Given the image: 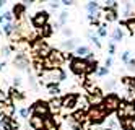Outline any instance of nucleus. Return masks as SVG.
I'll list each match as a JSON object with an SVG mask.
<instances>
[{
    "mask_svg": "<svg viewBox=\"0 0 135 130\" xmlns=\"http://www.w3.org/2000/svg\"><path fill=\"white\" fill-rule=\"evenodd\" d=\"M98 62L96 60H86L83 57H72L70 59V72L76 76H86V75H96L98 72Z\"/></svg>",
    "mask_w": 135,
    "mask_h": 130,
    "instance_id": "obj_1",
    "label": "nucleus"
},
{
    "mask_svg": "<svg viewBox=\"0 0 135 130\" xmlns=\"http://www.w3.org/2000/svg\"><path fill=\"white\" fill-rule=\"evenodd\" d=\"M111 114L104 109L103 104L99 106H90L88 111H86V119H88V122L91 125H99L103 122H106V119H108Z\"/></svg>",
    "mask_w": 135,
    "mask_h": 130,
    "instance_id": "obj_2",
    "label": "nucleus"
},
{
    "mask_svg": "<svg viewBox=\"0 0 135 130\" xmlns=\"http://www.w3.org/2000/svg\"><path fill=\"white\" fill-rule=\"evenodd\" d=\"M65 59H67V55H64V52L57 51V49H52L51 54L42 60V70H57V68H62Z\"/></svg>",
    "mask_w": 135,
    "mask_h": 130,
    "instance_id": "obj_3",
    "label": "nucleus"
},
{
    "mask_svg": "<svg viewBox=\"0 0 135 130\" xmlns=\"http://www.w3.org/2000/svg\"><path fill=\"white\" fill-rule=\"evenodd\" d=\"M30 49H31V52L36 55V59H41V60H44V59L51 54V51H52V47L47 44L42 37L33 39V42H31Z\"/></svg>",
    "mask_w": 135,
    "mask_h": 130,
    "instance_id": "obj_4",
    "label": "nucleus"
},
{
    "mask_svg": "<svg viewBox=\"0 0 135 130\" xmlns=\"http://www.w3.org/2000/svg\"><path fill=\"white\" fill-rule=\"evenodd\" d=\"M120 103H122V99H120V96L119 94H115V93H108L104 96V99H103V106H104V109L108 111L109 114H112V112H117V109L120 107Z\"/></svg>",
    "mask_w": 135,
    "mask_h": 130,
    "instance_id": "obj_5",
    "label": "nucleus"
},
{
    "mask_svg": "<svg viewBox=\"0 0 135 130\" xmlns=\"http://www.w3.org/2000/svg\"><path fill=\"white\" fill-rule=\"evenodd\" d=\"M115 114H117V119H135V101L122 99L120 107Z\"/></svg>",
    "mask_w": 135,
    "mask_h": 130,
    "instance_id": "obj_6",
    "label": "nucleus"
},
{
    "mask_svg": "<svg viewBox=\"0 0 135 130\" xmlns=\"http://www.w3.org/2000/svg\"><path fill=\"white\" fill-rule=\"evenodd\" d=\"M49 12H46V10H39V12H36L31 18V25L36 28V29H42L46 25H49Z\"/></svg>",
    "mask_w": 135,
    "mask_h": 130,
    "instance_id": "obj_7",
    "label": "nucleus"
},
{
    "mask_svg": "<svg viewBox=\"0 0 135 130\" xmlns=\"http://www.w3.org/2000/svg\"><path fill=\"white\" fill-rule=\"evenodd\" d=\"M31 114L41 115V117L51 115V106H49V103H47V101H42V99L36 101V103L31 106Z\"/></svg>",
    "mask_w": 135,
    "mask_h": 130,
    "instance_id": "obj_8",
    "label": "nucleus"
},
{
    "mask_svg": "<svg viewBox=\"0 0 135 130\" xmlns=\"http://www.w3.org/2000/svg\"><path fill=\"white\" fill-rule=\"evenodd\" d=\"M42 78H46V80H49V81H64V80L67 78V73L64 72L62 68H57V70H44L42 72V75H41ZM47 81V83H49Z\"/></svg>",
    "mask_w": 135,
    "mask_h": 130,
    "instance_id": "obj_9",
    "label": "nucleus"
},
{
    "mask_svg": "<svg viewBox=\"0 0 135 130\" xmlns=\"http://www.w3.org/2000/svg\"><path fill=\"white\" fill-rule=\"evenodd\" d=\"M78 94L75 93H67L65 96H62V109L65 111H73V109L78 106Z\"/></svg>",
    "mask_w": 135,
    "mask_h": 130,
    "instance_id": "obj_10",
    "label": "nucleus"
},
{
    "mask_svg": "<svg viewBox=\"0 0 135 130\" xmlns=\"http://www.w3.org/2000/svg\"><path fill=\"white\" fill-rule=\"evenodd\" d=\"M88 103H90V106H99L101 103H103V99H104V94H103V91L99 88H94L91 93H88Z\"/></svg>",
    "mask_w": 135,
    "mask_h": 130,
    "instance_id": "obj_11",
    "label": "nucleus"
},
{
    "mask_svg": "<svg viewBox=\"0 0 135 130\" xmlns=\"http://www.w3.org/2000/svg\"><path fill=\"white\" fill-rule=\"evenodd\" d=\"M13 62H15V67L18 70H30V59H28V55L23 54V52H18Z\"/></svg>",
    "mask_w": 135,
    "mask_h": 130,
    "instance_id": "obj_12",
    "label": "nucleus"
},
{
    "mask_svg": "<svg viewBox=\"0 0 135 130\" xmlns=\"http://www.w3.org/2000/svg\"><path fill=\"white\" fill-rule=\"evenodd\" d=\"M30 127L33 130H44V117L31 114L30 115Z\"/></svg>",
    "mask_w": 135,
    "mask_h": 130,
    "instance_id": "obj_13",
    "label": "nucleus"
},
{
    "mask_svg": "<svg viewBox=\"0 0 135 130\" xmlns=\"http://www.w3.org/2000/svg\"><path fill=\"white\" fill-rule=\"evenodd\" d=\"M103 16H104V20H106L108 23H111V21H117L119 13H117V10H115V8H108V7H104V8H103Z\"/></svg>",
    "mask_w": 135,
    "mask_h": 130,
    "instance_id": "obj_14",
    "label": "nucleus"
},
{
    "mask_svg": "<svg viewBox=\"0 0 135 130\" xmlns=\"http://www.w3.org/2000/svg\"><path fill=\"white\" fill-rule=\"evenodd\" d=\"M12 13H13V16H15L16 20H21V18L25 16V13H26V5L21 3V2H16V3L13 5Z\"/></svg>",
    "mask_w": 135,
    "mask_h": 130,
    "instance_id": "obj_15",
    "label": "nucleus"
},
{
    "mask_svg": "<svg viewBox=\"0 0 135 130\" xmlns=\"http://www.w3.org/2000/svg\"><path fill=\"white\" fill-rule=\"evenodd\" d=\"M44 130H59V124H57L55 117L52 114L44 117Z\"/></svg>",
    "mask_w": 135,
    "mask_h": 130,
    "instance_id": "obj_16",
    "label": "nucleus"
},
{
    "mask_svg": "<svg viewBox=\"0 0 135 130\" xmlns=\"http://www.w3.org/2000/svg\"><path fill=\"white\" fill-rule=\"evenodd\" d=\"M70 121L78 122V124L83 125L85 121H88V119H86V111H83V109H78V111H75V112L72 114V117H70Z\"/></svg>",
    "mask_w": 135,
    "mask_h": 130,
    "instance_id": "obj_17",
    "label": "nucleus"
},
{
    "mask_svg": "<svg viewBox=\"0 0 135 130\" xmlns=\"http://www.w3.org/2000/svg\"><path fill=\"white\" fill-rule=\"evenodd\" d=\"M49 106H51V111L52 112H59L60 109H62V98L54 96L51 101H49Z\"/></svg>",
    "mask_w": 135,
    "mask_h": 130,
    "instance_id": "obj_18",
    "label": "nucleus"
},
{
    "mask_svg": "<svg viewBox=\"0 0 135 130\" xmlns=\"http://www.w3.org/2000/svg\"><path fill=\"white\" fill-rule=\"evenodd\" d=\"M122 130H135V119H119Z\"/></svg>",
    "mask_w": 135,
    "mask_h": 130,
    "instance_id": "obj_19",
    "label": "nucleus"
},
{
    "mask_svg": "<svg viewBox=\"0 0 135 130\" xmlns=\"http://www.w3.org/2000/svg\"><path fill=\"white\" fill-rule=\"evenodd\" d=\"M62 47L67 49V51H75V49L78 47V39H72V37H69L67 41L62 42Z\"/></svg>",
    "mask_w": 135,
    "mask_h": 130,
    "instance_id": "obj_20",
    "label": "nucleus"
},
{
    "mask_svg": "<svg viewBox=\"0 0 135 130\" xmlns=\"http://www.w3.org/2000/svg\"><path fill=\"white\" fill-rule=\"evenodd\" d=\"M46 88H47V91H49V94H52V96H57L60 93V86L57 81H49L46 85Z\"/></svg>",
    "mask_w": 135,
    "mask_h": 130,
    "instance_id": "obj_21",
    "label": "nucleus"
},
{
    "mask_svg": "<svg viewBox=\"0 0 135 130\" xmlns=\"http://www.w3.org/2000/svg\"><path fill=\"white\" fill-rule=\"evenodd\" d=\"M85 8H86V12H88V15H94L96 16V13L99 12V5H98V2H88L85 5Z\"/></svg>",
    "mask_w": 135,
    "mask_h": 130,
    "instance_id": "obj_22",
    "label": "nucleus"
},
{
    "mask_svg": "<svg viewBox=\"0 0 135 130\" xmlns=\"http://www.w3.org/2000/svg\"><path fill=\"white\" fill-rule=\"evenodd\" d=\"M120 81H122L124 86H127V89H130V91H135V76H124Z\"/></svg>",
    "mask_w": 135,
    "mask_h": 130,
    "instance_id": "obj_23",
    "label": "nucleus"
},
{
    "mask_svg": "<svg viewBox=\"0 0 135 130\" xmlns=\"http://www.w3.org/2000/svg\"><path fill=\"white\" fill-rule=\"evenodd\" d=\"M13 114H15V106H13V103L12 101H7V104L3 107V115L5 117H13Z\"/></svg>",
    "mask_w": 135,
    "mask_h": 130,
    "instance_id": "obj_24",
    "label": "nucleus"
},
{
    "mask_svg": "<svg viewBox=\"0 0 135 130\" xmlns=\"http://www.w3.org/2000/svg\"><path fill=\"white\" fill-rule=\"evenodd\" d=\"M91 51H90V47L88 46H78V47H76L75 49V54H76V57H86V55H88Z\"/></svg>",
    "mask_w": 135,
    "mask_h": 130,
    "instance_id": "obj_25",
    "label": "nucleus"
},
{
    "mask_svg": "<svg viewBox=\"0 0 135 130\" xmlns=\"http://www.w3.org/2000/svg\"><path fill=\"white\" fill-rule=\"evenodd\" d=\"M111 37H112V42H120L124 39V31L120 28H115L112 31V34H111Z\"/></svg>",
    "mask_w": 135,
    "mask_h": 130,
    "instance_id": "obj_26",
    "label": "nucleus"
},
{
    "mask_svg": "<svg viewBox=\"0 0 135 130\" xmlns=\"http://www.w3.org/2000/svg\"><path fill=\"white\" fill-rule=\"evenodd\" d=\"M41 31V37L44 39V37H49V36H52V33H54V26H51V25H46L42 29H39Z\"/></svg>",
    "mask_w": 135,
    "mask_h": 130,
    "instance_id": "obj_27",
    "label": "nucleus"
},
{
    "mask_svg": "<svg viewBox=\"0 0 135 130\" xmlns=\"http://www.w3.org/2000/svg\"><path fill=\"white\" fill-rule=\"evenodd\" d=\"M15 29H16V26H15L13 23H3V33H5L7 36H12V34L15 33Z\"/></svg>",
    "mask_w": 135,
    "mask_h": 130,
    "instance_id": "obj_28",
    "label": "nucleus"
},
{
    "mask_svg": "<svg viewBox=\"0 0 135 130\" xmlns=\"http://www.w3.org/2000/svg\"><path fill=\"white\" fill-rule=\"evenodd\" d=\"M10 96H12V99H15V101H18V99H25V94H21V91H18L16 88H10Z\"/></svg>",
    "mask_w": 135,
    "mask_h": 130,
    "instance_id": "obj_29",
    "label": "nucleus"
},
{
    "mask_svg": "<svg viewBox=\"0 0 135 130\" xmlns=\"http://www.w3.org/2000/svg\"><path fill=\"white\" fill-rule=\"evenodd\" d=\"M67 20H69V12H62L59 15V26H65Z\"/></svg>",
    "mask_w": 135,
    "mask_h": 130,
    "instance_id": "obj_30",
    "label": "nucleus"
},
{
    "mask_svg": "<svg viewBox=\"0 0 135 130\" xmlns=\"http://www.w3.org/2000/svg\"><path fill=\"white\" fill-rule=\"evenodd\" d=\"M88 37H90V41L96 46V47H101V41H99V36H94L91 33H88Z\"/></svg>",
    "mask_w": 135,
    "mask_h": 130,
    "instance_id": "obj_31",
    "label": "nucleus"
},
{
    "mask_svg": "<svg viewBox=\"0 0 135 130\" xmlns=\"http://www.w3.org/2000/svg\"><path fill=\"white\" fill-rule=\"evenodd\" d=\"M108 26L106 25H101L99 28H98V36L99 37H108V29H106Z\"/></svg>",
    "mask_w": 135,
    "mask_h": 130,
    "instance_id": "obj_32",
    "label": "nucleus"
},
{
    "mask_svg": "<svg viewBox=\"0 0 135 130\" xmlns=\"http://www.w3.org/2000/svg\"><path fill=\"white\" fill-rule=\"evenodd\" d=\"M124 23H125V26L129 28V31H130V33H133V31H135V20H133V18L127 20V21H124Z\"/></svg>",
    "mask_w": 135,
    "mask_h": 130,
    "instance_id": "obj_33",
    "label": "nucleus"
},
{
    "mask_svg": "<svg viewBox=\"0 0 135 130\" xmlns=\"http://www.w3.org/2000/svg\"><path fill=\"white\" fill-rule=\"evenodd\" d=\"M30 112H31V109H28V107H21L20 111H18V114H20L23 119H28V117H30Z\"/></svg>",
    "mask_w": 135,
    "mask_h": 130,
    "instance_id": "obj_34",
    "label": "nucleus"
},
{
    "mask_svg": "<svg viewBox=\"0 0 135 130\" xmlns=\"http://www.w3.org/2000/svg\"><path fill=\"white\" fill-rule=\"evenodd\" d=\"M108 73H109V68L108 67H99L98 72H96V75H98V76H106Z\"/></svg>",
    "mask_w": 135,
    "mask_h": 130,
    "instance_id": "obj_35",
    "label": "nucleus"
},
{
    "mask_svg": "<svg viewBox=\"0 0 135 130\" xmlns=\"http://www.w3.org/2000/svg\"><path fill=\"white\" fill-rule=\"evenodd\" d=\"M120 60H122L124 64H127V62L130 60V51H124L122 55H120Z\"/></svg>",
    "mask_w": 135,
    "mask_h": 130,
    "instance_id": "obj_36",
    "label": "nucleus"
},
{
    "mask_svg": "<svg viewBox=\"0 0 135 130\" xmlns=\"http://www.w3.org/2000/svg\"><path fill=\"white\" fill-rule=\"evenodd\" d=\"M108 52H109V57H112V55L115 54V42L111 41V42L108 44Z\"/></svg>",
    "mask_w": 135,
    "mask_h": 130,
    "instance_id": "obj_37",
    "label": "nucleus"
},
{
    "mask_svg": "<svg viewBox=\"0 0 135 130\" xmlns=\"http://www.w3.org/2000/svg\"><path fill=\"white\" fill-rule=\"evenodd\" d=\"M104 7H108V8H115V10H117V3H115V0H104Z\"/></svg>",
    "mask_w": 135,
    "mask_h": 130,
    "instance_id": "obj_38",
    "label": "nucleus"
},
{
    "mask_svg": "<svg viewBox=\"0 0 135 130\" xmlns=\"http://www.w3.org/2000/svg\"><path fill=\"white\" fill-rule=\"evenodd\" d=\"M3 18H5L7 23H13V18H15V16H13L12 12H5V13H3Z\"/></svg>",
    "mask_w": 135,
    "mask_h": 130,
    "instance_id": "obj_39",
    "label": "nucleus"
},
{
    "mask_svg": "<svg viewBox=\"0 0 135 130\" xmlns=\"http://www.w3.org/2000/svg\"><path fill=\"white\" fill-rule=\"evenodd\" d=\"M125 65H127V68L130 70V72H135V59H130Z\"/></svg>",
    "mask_w": 135,
    "mask_h": 130,
    "instance_id": "obj_40",
    "label": "nucleus"
},
{
    "mask_svg": "<svg viewBox=\"0 0 135 130\" xmlns=\"http://www.w3.org/2000/svg\"><path fill=\"white\" fill-rule=\"evenodd\" d=\"M10 52H12V47H8V46L2 47V55L3 57H8V55H10Z\"/></svg>",
    "mask_w": 135,
    "mask_h": 130,
    "instance_id": "obj_41",
    "label": "nucleus"
},
{
    "mask_svg": "<svg viewBox=\"0 0 135 130\" xmlns=\"http://www.w3.org/2000/svg\"><path fill=\"white\" fill-rule=\"evenodd\" d=\"M62 33H64V36H67V37H72V29L70 28H62Z\"/></svg>",
    "mask_w": 135,
    "mask_h": 130,
    "instance_id": "obj_42",
    "label": "nucleus"
},
{
    "mask_svg": "<svg viewBox=\"0 0 135 130\" xmlns=\"http://www.w3.org/2000/svg\"><path fill=\"white\" fill-rule=\"evenodd\" d=\"M104 86L108 88V89H112V88L115 86V81H114V80H111V81H106V83H104Z\"/></svg>",
    "mask_w": 135,
    "mask_h": 130,
    "instance_id": "obj_43",
    "label": "nucleus"
},
{
    "mask_svg": "<svg viewBox=\"0 0 135 130\" xmlns=\"http://www.w3.org/2000/svg\"><path fill=\"white\" fill-rule=\"evenodd\" d=\"M21 85V78H13V88H18Z\"/></svg>",
    "mask_w": 135,
    "mask_h": 130,
    "instance_id": "obj_44",
    "label": "nucleus"
},
{
    "mask_svg": "<svg viewBox=\"0 0 135 130\" xmlns=\"http://www.w3.org/2000/svg\"><path fill=\"white\" fill-rule=\"evenodd\" d=\"M60 3H62V2H57V0H55V2H51V8H54V10H57V8H59V7H60Z\"/></svg>",
    "mask_w": 135,
    "mask_h": 130,
    "instance_id": "obj_45",
    "label": "nucleus"
},
{
    "mask_svg": "<svg viewBox=\"0 0 135 130\" xmlns=\"http://www.w3.org/2000/svg\"><path fill=\"white\" fill-rule=\"evenodd\" d=\"M111 65H112V57H108V59H106V64H104V67H108V68H109Z\"/></svg>",
    "mask_w": 135,
    "mask_h": 130,
    "instance_id": "obj_46",
    "label": "nucleus"
},
{
    "mask_svg": "<svg viewBox=\"0 0 135 130\" xmlns=\"http://www.w3.org/2000/svg\"><path fill=\"white\" fill-rule=\"evenodd\" d=\"M60 2H62V5H73V0H60Z\"/></svg>",
    "mask_w": 135,
    "mask_h": 130,
    "instance_id": "obj_47",
    "label": "nucleus"
},
{
    "mask_svg": "<svg viewBox=\"0 0 135 130\" xmlns=\"http://www.w3.org/2000/svg\"><path fill=\"white\" fill-rule=\"evenodd\" d=\"M3 23H7V21H5V18H3V15L0 13V25H3Z\"/></svg>",
    "mask_w": 135,
    "mask_h": 130,
    "instance_id": "obj_48",
    "label": "nucleus"
},
{
    "mask_svg": "<svg viewBox=\"0 0 135 130\" xmlns=\"http://www.w3.org/2000/svg\"><path fill=\"white\" fill-rule=\"evenodd\" d=\"M3 67H5V62H2V60H0V72L3 70Z\"/></svg>",
    "mask_w": 135,
    "mask_h": 130,
    "instance_id": "obj_49",
    "label": "nucleus"
},
{
    "mask_svg": "<svg viewBox=\"0 0 135 130\" xmlns=\"http://www.w3.org/2000/svg\"><path fill=\"white\" fill-rule=\"evenodd\" d=\"M5 3H7V0H0V8H2V7H3Z\"/></svg>",
    "mask_w": 135,
    "mask_h": 130,
    "instance_id": "obj_50",
    "label": "nucleus"
},
{
    "mask_svg": "<svg viewBox=\"0 0 135 130\" xmlns=\"http://www.w3.org/2000/svg\"><path fill=\"white\" fill-rule=\"evenodd\" d=\"M103 130H112V128H103Z\"/></svg>",
    "mask_w": 135,
    "mask_h": 130,
    "instance_id": "obj_51",
    "label": "nucleus"
},
{
    "mask_svg": "<svg viewBox=\"0 0 135 130\" xmlns=\"http://www.w3.org/2000/svg\"><path fill=\"white\" fill-rule=\"evenodd\" d=\"M133 3H135V0H133Z\"/></svg>",
    "mask_w": 135,
    "mask_h": 130,
    "instance_id": "obj_52",
    "label": "nucleus"
}]
</instances>
